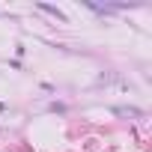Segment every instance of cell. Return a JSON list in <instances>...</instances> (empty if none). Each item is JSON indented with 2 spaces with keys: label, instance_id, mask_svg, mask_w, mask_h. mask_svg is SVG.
Here are the masks:
<instances>
[{
  "label": "cell",
  "instance_id": "1",
  "mask_svg": "<svg viewBox=\"0 0 152 152\" xmlns=\"http://www.w3.org/2000/svg\"><path fill=\"white\" fill-rule=\"evenodd\" d=\"M39 9H42V12H51V15H57L60 21H66V15H63V12H60L57 6H48V3H39Z\"/></svg>",
  "mask_w": 152,
  "mask_h": 152
}]
</instances>
